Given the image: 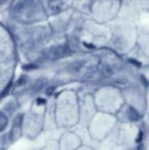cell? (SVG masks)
<instances>
[{
	"instance_id": "cell-7",
	"label": "cell",
	"mask_w": 149,
	"mask_h": 150,
	"mask_svg": "<svg viewBox=\"0 0 149 150\" xmlns=\"http://www.w3.org/2000/svg\"><path fill=\"white\" fill-rule=\"evenodd\" d=\"M142 139H143V133L140 132V133H139V137L137 138V142H138V143H140V142L142 141Z\"/></svg>"
},
{
	"instance_id": "cell-8",
	"label": "cell",
	"mask_w": 149,
	"mask_h": 150,
	"mask_svg": "<svg viewBox=\"0 0 149 150\" xmlns=\"http://www.w3.org/2000/svg\"><path fill=\"white\" fill-rule=\"evenodd\" d=\"M53 91H54V88L52 87V88H49V89L47 90V94L48 95H51L52 93H53Z\"/></svg>"
},
{
	"instance_id": "cell-4",
	"label": "cell",
	"mask_w": 149,
	"mask_h": 150,
	"mask_svg": "<svg viewBox=\"0 0 149 150\" xmlns=\"http://www.w3.org/2000/svg\"><path fill=\"white\" fill-rule=\"evenodd\" d=\"M112 67H109V65H104V67H102L101 69V75L103 76L104 78H109L112 76Z\"/></svg>"
},
{
	"instance_id": "cell-9",
	"label": "cell",
	"mask_w": 149,
	"mask_h": 150,
	"mask_svg": "<svg viewBox=\"0 0 149 150\" xmlns=\"http://www.w3.org/2000/svg\"><path fill=\"white\" fill-rule=\"evenodd\" d=\"M45 102L46 101L44 100V99H38V103H39V104H44Z\"/></svg>"
},
{
	"instance_id": "cell-5",
	"label": "cell",
	"mask_w": 149,
	"mask_h": 150,
	"mask_svg": "<svg viewBox=\"0 0 149 150\" xmlns=\"http://www.w3.org/2000/svg\"><path fill=\"white\" fill-rule=\"evenodd\" d=\"M7 122H8V120L6 117V115H4L3 112H0V132L4 130L7 126Z\"/></svg>"
},
{
	"instance_id": "cell-2",
	"label": "cell",
	"mask_w": 149,
	"mask_h": 150,
	"mask_svg": "<svg viewBox=\"0 0 149 150\" xmlns=\"http://www.w3.org/2000/svg\"><path fill=\"white\" fill-rule=\"evenodd\" d=\"M22 119L23 115H16V117L14 119L13 122V126H12V130H11V136H12V140H16V139L20 137V126H22Z\"/></svg>"
},
{
	"instance_id": "cell-6",
	"label": "cell",
	"mask_w": 149,
	"mask_h": 150,
	"mask_svg": "<svg viewBox=\"0 0 149 150\" xmlns=\"http://www.w3.org/2000/svg\"><path fill=\"white\" fill-rule=\"evenodd\" d=\"M129 119L132 120H139V115L137 113V111L135 110L134 108H130V111H129Z\"/></svg>"
},
{
	"instance_id": "cell-1",
	"label": "cell",
	"mask_w": 149,
	"mask_h": 150,
	"mask_svg": "<svg viewBox=\"0 0 149 150\" xmlns=\"http://www.w3.org/2000/svg\"><path fill=\"white\" fill-rule=\"evenodd\" d=\"M66 53H68V47L64 45H60L50 48L47 51V56L50 59H57V58L64 56Z\"/></svg>"
},
{
	"instance_id": "cell-3",
	"label": "cell",
	"mask_w": 149,
	"mask_h": 150,
	"mask_svg": "<svg viewBox=\"0 0 149 150\" xmlns=\"http://www.w3.org/2000/svg\"><path fill=\"white\" fill-rule=\"evenodd\" d=\"M64 6L62 0H50L49 1V8L53 12H58Z\"/></svg>"
}]
</instances>
